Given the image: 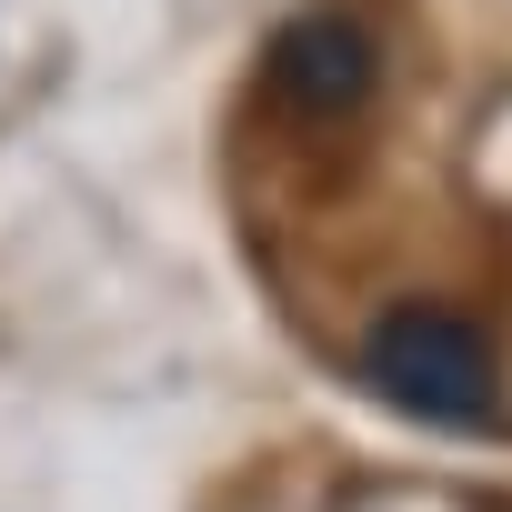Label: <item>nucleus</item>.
Returning <instances> with one entry per match:
<instances>
[{
    "mask_svg": "<svg viewBox=\"0 0 512 512\" xmlns=\"http://www.w3.org/2000/svg\"><path fill=\"white\" fill-rule=\"evenodd\" d=\"M362 382H372L392 412L432 422V432H482L492 402H502V362H492L482 322H462V312H442V302L382 312L372 342H362Z\"/></svg>",
    "mask_w": 512,
    "mask_h": 512,
    "instance_id": "f257e3e1",
    "label": "nucleus"
},
{
    "mask_svg": "<svg viewBox=\"0 0 512 512\" xmlns=\"http://www.w3.org/2000/svg\"><path fill=\"white\" fill-rule=\"evenodd\" d=\"M272 91L292 101V111H362L372 101V31L362 21H342V11H312V21H292L282 41H272Z\"/></svg>",
    "mask_w": 512,
    "mask_h": 512,
    "instance_id": "f03ea898",
    "label": "nucleus"
}]
</instances>
